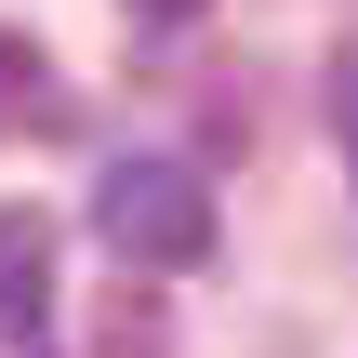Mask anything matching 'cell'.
I'll use <instances>...</instances> for the list:
<instances>
[{"mask_svg":"<svg viewBox=\"0 0 358 358\" xmlns=\"http://www.w3.org/2000/svg\"><path fill=\"white\" fill-rule=\"evenodd\" d=\"M106 358H173V332H159V306H146V292H120V306H106Z\"/></svg>","mask_w":358,"mask_h":358,"instance_id":"cell-3","label":"cell"},{"mask_svg":"<svg viewBox=\"0 0 358 358\" xmlns=\"http://www.w3.org/2000/svg\"><path fill=\"white\" fill-rule=\"evenodd\" d=\"M93 239L120 252V266H199L213 252V186L186 173V159H120L106 186H93Z\"/></svg>","mask_w":358,"mask_h":358,"instance_id":"cell-1","label":"cell"},{"mask_svg":"<svg viewBox=\"0 0 358 358\" xmlns=\"http://www.w3.org/2000/svg\"><path fill=\"white\" fill-rule=\"evenodd\" d=\"M53 319V226L27 199H0V345H27Z\"/></svg>","mask_w":358,"mask_h":358,"instance_id":"cell-2","label":"cell"},{"mask_svg":"<svg viewBox=\"0 0 358 358\" xmlns=\"http://www.w3.org/2000/svg\"><path fill=\"white\" fill-rule=\"evenodd\" d=\"M133 27H186V13H213V0H120Z\"/></svg>","mask_w":358,"mask_h":358,"instance_id":"cell-5","label":"cell"},{"mask_svg":"<svg viewBox=\"0 0 358 358\" xmlns=\"http://www.w3.org/2000/svg\"><path fill=\"white\" fill-rule=\"evenodd\" d=\"M27 93H40V40H27V27H0V133L27 120Z\"/></svg>","mask_w":358,"mask_h":358,"instance_id":"cell-4","label":"cell"}]
</instances>
